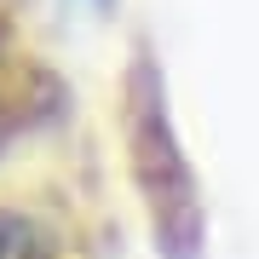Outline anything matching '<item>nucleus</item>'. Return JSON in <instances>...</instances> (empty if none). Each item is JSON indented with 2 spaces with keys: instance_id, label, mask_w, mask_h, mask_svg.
Listing matches in <instances>:
<instances>
[{
  "instance_id": "f257e3e1",
  "label": "nucleus",
  "mask_w": 259,
  "mask_h": 259,
  "mask_svg": "<svg viewBox=\"0 0 259 259\" xmlns=\"http://www.w3.org/2000/svg\"><path fill=\"white\" fill-rule=\"evenodd\" d=\"M127 161H133V185L144 196L150 213V236H156L161 259H202V190L196 173L179 150L173 115H167V87L150 52H133L127 69Z\"/></svg>"
},
{
  "instance_id": "f03ea898",
  "label": "nucleus",
  "mask_w": 259,
  "mask_h": 259,
  "mask_svg": "<svg viewBox=\"0 0 259 259\" xmlns=\"http://www.w3.org/2000/svg\"><path fill=\"white\" fill-rule=\"evenodd\" d=\"M0 259H52V242L40 236L35 219H23V213H0Z\"/></svg>"
}]
</instances>
